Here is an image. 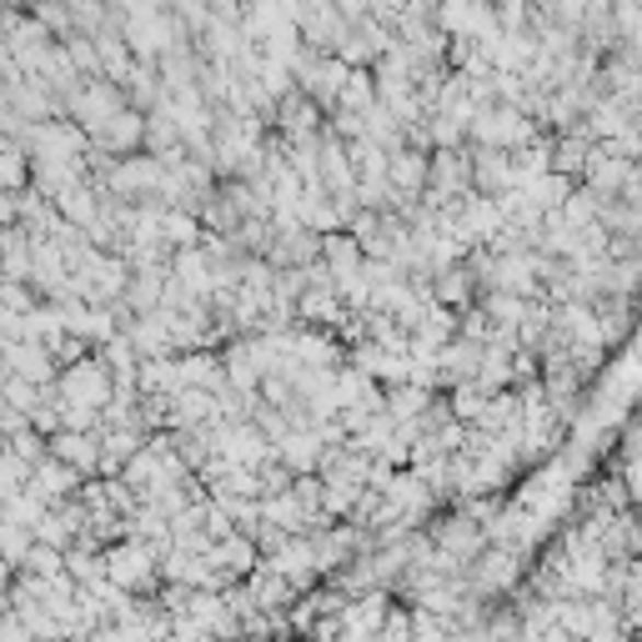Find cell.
Masks as SVG:
<instances>
[]
</instances>
